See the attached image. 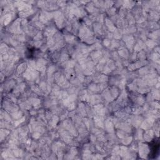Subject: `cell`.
Returning a JSON list of instances; mask_svg holds the SVG:
<instances>
[{
    "label": "cell",
    "instance_id": "obj_1",
    "mask_svg": "<svg viewBox=\"0 0 160 160\" xmlns=\"http://www.w3.org/2000/svg\"><path fill=\"white\" fill-rule=\"evenodd\" d=\"M151 149H150V152H149V158L151 159H153L155 158L158 154V152H159V143L158 141H154L152 142V144L150 145Z\"/></svg>",
    "mask_w": 160,
    "mask_h": 160
}]
</instances>
